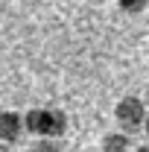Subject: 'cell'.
Here are the masks:
<instances>
[{"label":"cell","instance_id":"cell-7","mask_svg":"<svg viewBox=\"0 0 149 152\" xmlns=\"http://www.w3.org/2000/svg\"><path fill=\"white\" fill-rule=\"evenodd\" d=\"M0 152H18L15 146H9V143H0Z\"/></svg>","mask_w":149,"mask_h":152},{"label":"cell","instance_id":"cell-5","mask_svg":"<svg viewBox=\"0 0 149 152\" xmlns=\"http://www.w3.org/2000/svg\"><path fill=\"white\" fill-rule=\"evenodd\" d=\"M29 152H61V143L53 137H38L35 143L29 146Z\"/></svg>","mask_w":149,"mask_h":152},{"label":"cell","instance_id":"cell-3","mask_svg":"<svg viewBox=\"0 0 149 152\" xmlns=\"http://www.w3.org/2000/svg\"><path fill=\"white\" fill-rule=\"evenodd\" d=\"M23 117L18 111H0V143H9V146H15L20 140V134H23Z\"/></svg>","mask_w":149,"mask_h":152},{"label":"cell","instance_id":"cell-9","mask_svg":"<svg viewBox=\"0 0 149 152\" xmlns=\"http://www.w3.org/2000/svg\"><path fill=\"white\" fill-rule=\"evenodd\" d=\"M143 129H146V134H149V114H146V123H143Z\"/></svg>","mask_w":149,"mask_h":152},{"label":"cell","instance_id":"cell-1","mask_svg":"<svg viewBox=\"0 0 149 152\" xmlns=\"http://www.w3.org/2000/svg\"><path fill=\"white\" fill-rule=\"evenodd\" d=\"M23 126H26V132L38 134V137H53L56 140L67 132V114L58 111V108H32L23 117Z\"/></svg>","mask_w":149,"mask_h":152},{"label":"cell","instance_id":"cell-6","mask_svg":"<svg viewBox=\"0 0 149 152\" xmlns=\"http://www.w3.org/2000/svg\"><path fill=\"white\" fill-rule=\"evenodd\" d=\"M149 6V0H120V9L126 12V15H137V12H143Z\"/></svg>","mask_w":149,"mask_h":152},{"label":"cell","instance_id":"cell-8","mask_svg":"<svg viewBox=\"0 0 149 152\" xmlns=\"http://www.w3.org/2000/svg\"><path fill=\"white\" fill-rule=\"evenodd\" d=\"M131 152H149V143H143V146H137V149H131Z\"/></svg>","mask_w":149,"mask_h":152},{"label":"cell","instance_id":"cell-10","mask_svg":"<svg viewBox=\"0 0 149 152\" xmlns=\"http://www.w3.org/2000/svg\"><path fill=\"white\" fill-rule=\"evenodd\" d=\"M146 94H149V88H146Z\"/></svg>","mask_w":149,"mask_h":152},{"label":"cell","instance_id":"cell-4","mask_svg":"<svg viewBox=\"0 0 149 152\" xmlns=\"http://www.w3.org/2000/svg\"><path fill=\"white\" fill-rule=\"evenodd\" d=\"M102 152H131V140L126 132H111L102 137Z\"/></svg>","mask_w":149,"mask_h":152},{"label":"cell","instance_id":"cell-2","mask_svg":"<svg viewBox=\"0 0 149 152\" xmlns=\"http://www.w3.org/2000/svg\"><path fill=\"white\" fill-rule=\"evenodd\" d=\"M114 117H117V123H120V129L129 134V132H137L143 123H146V108H143V102L137 99V96H123L120 102H117V108H114Z\"/></svg>","mask_w":149,"mask_h":152}]
</instances>
